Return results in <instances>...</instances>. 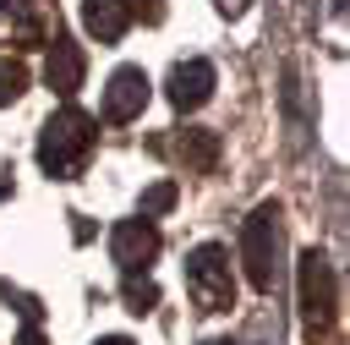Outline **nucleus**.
Here are the masks:
<instances>
[{
    "instance_id": "obj_5",
    "label": "nucleus",
    "mask_w": 350,
    "mask_h": 345,
    "mask_svg": "<svg viewBox=\"0 0 350 345\" xmlns=\"http://www.w3.org/2000/svg\"><path fill=\"white\" fill-rule=\"evenodd\" d=\"M109 257L126 268V274H148V263L159 257V225L153 219H120L109 230Z\"/></svg>"
},
{
    "instance_id": "obj_4",
    "label": "nucleus",
    "mask_w": 350,
    "mask_h": 345,
    "mask_svg": "<svg viewBox=\"0 0 350 345\" xmlns=\"http://www.w3.org/2000/svg\"><path fill=\"white\" fill-rule=\"evenodd\" d=\"M334 307H339V274H334V263L323 252H301V312H306V323L323 329L334 318Z\"/></svg>"
},
{
    "instance_id": "obj_15",
    "label": "nucleus",
    "mask_w": 350,
    "mask_h": 345,
    "mask_svg": "<svg viewBox=\"0 0 350 345\" xmlns=\"http://www.w3.org/2000/svg\"><path fill=\"white\" fill-rule=\"evenodd\" d=\"M126 11H131V16H142L148 27H153V22H164V0H126Z\"/></svg>"
},
{
    "instance_id": "obj_11",
    "label": "nucleus",
    "mask_w": 350,
    "mask_h": 345,
    "mask_svg": "<svg viewBox=\"0 0 350 345\" xmlns=\"http://www.w3.org/2000/svg\"><path fill=\"white\" fill-rule=\"evenodd\" d=\"M120 301H126V312L148 318V312L159 307V285H153L148 274H126V285H120Z\"/></svg>"
},
{
    "instance_id": "obj_16",
    "label": "nucleus",
    "mask_w": 350,
    "mask_h": 345,
    "mask_svg": "<svg viewBox=\"0 0 350 345\" xmlns=\"http://www.w3.org/2000/svg\"><path fill=\"white\" fill-rule=\"evenodd\" d=\"M213 5H219V11H224V16H241V11H246V5H252V0H213Z\"/></svg>"
},
{
    "instance_id": "obj_8",
    "label": "nucleus",
    "mask_w": 350,
    "mask_h": 345,
    "mask_svg": "<svg viewBox=\"0 0 350 345\" xmlns=\"http://www.w3.org/2000/svg\"><path fill=\"white\" fill-rule=\"evenodd\" d=\"M82 71H88V55L71 44V38H49V60H44V82L60 93V99H71L77 88H82Z\"/></svg>"
},
{
    "instance_id": "obj_6",
    "label": "nucleus",
    "mask_w": 350,
    "mask_h": 345,
    "mask_svg": "<svg viewBox=\"0 0 350 345\" xmlns=\"http://www.w3.org/2000/svg\"><path fill=\"white\" fill-rule=\"evenodd\" d=\"M164 93H170V104L175 110H202L208 99H213V66L208 60H175L170 66V82H164Z\"/></svg>"
},
{
    "instance_id": "obj_20",
    "label": "nucleus",
    "mask_w": 350,
    "mask_h": 345,
    "mask_svg": "<svg viewBox=\"0 0 350 345\" xmlns=\"http://www.w3.org/2000/svg\"><path fill=\"white\" fill-rule=\"evenodd\" d=\"M208 345H230V340H208Z\"/></svg>"
},
{
    "instance_id": "obj_14",
    "label": "nucleus",
    "mask_w": 350,
    "mask_h": 345,
    "mask_svg": "<svg viewBox=\"0 0 350 345\" xmlns=\"http://www.w3.org/2000/svg\"><path fill=\"white\" fill-rule=\"evenodd\" d=\"M0 296H5V301H11V307H16L22 318H27V323H38V318H44V307H38V296H27V290H16L11 279L0 285Z\"/></svg>"
},
{
    "instance_id": "obj_17",
    "label": "nucleus",
    "mask_w": 350,
    "mask_h": 345,
    "mask_svg": "<svg viewBox=\"0 0 350 345\" xmlns=\"http://www.w3.org/2000/svg\"><path fill=\"white\" fill-rule=\"evenodd\" d=\"M16 345H44V334H38V329H33V323H27V329H22V340H16Z\"/></svg>"
},
{
    "instance_id": "obj_19",
    "label": "nucleus",
    "mask_w": 350,
    "mask_h": 345,
    "mask_svg": "<svg viewBox=\"0 0 350 345\" xmlns=\"http://www.w3.org/2000/svg\"><path fill=\"white\" fill-rule=\"evenodd\" d=\"M5 192H11V181H0V197H5Z\"/></svg>"
},
{
    "instance_id": "obj_13",
    "label": "nucleus",
    "mask_w": 350,
    "mask_h": 345,
    "mask_svg": "<svg viewBox=\"0 0 350 345\" xmlns=\"http://www.w3.org/2000/svg\"><path fill=\"white\" fill-rule=\"evenodd\" d=\"M164 208H175V181H153V186L142 192V219H153V214H164Z\"/></svg>"
},
{
    "instance_id": "obj_9",
    "label": "nucleus",
    "mask_w": 350,
    "mask_h": 345,
    "mask_svg": "<svg viewBox=\"0 0 350 345\" xmlns=\"http://www.w3.org/2000/svg\"><path fill=\"white\" fill-rule=\"evenodd\" d=\"M82 27L98 44H115L131 27V11H126V0H82Z\"/></svg>"
},
{
    "instance_id": "obj_12",
    "label": "nucleus",
    "mask_w": 350,
    "mask_h": 345,
    "mask_svg": "<svg viewBox=\"0 0 350 345\" xmlns=\"http://www.w3.org/2000/svg\"><path fill=\"white\" fill-rule=\"evenodd\" d=\"M22 93H27V66L11 60V55H0V104H16Z\"/></svg>"
},
{
    "instance_id": "obj_7",
    "label": "nucleus",
    "mask_w": 350,
    "mask_h": 345,
    "mask_svg": "<svg viewBox=\"0 0 350 345\" xmlns=\"http://www.w3.org/2000/svg\"><path fill=\"white\" fill-rule=\"evenodd\" d=\"M148 104V71L142 66H120L104 82V120H137Z\"/></svg>"
},
{
    "instance_id": "obj_2",
    "label": "nucleus",
    "mask_w": 350,
    "mask_h": 345,
    "mask_svg": "<svg viewBox=\"0 0 350 345\" xmlns=\"http://www.w3.org/2000/svg\"><path fill=\"white\" fill-rule=\"evenodd\" d=\"M241 263H246L252 290H273L279 285V274H284V219H279V203H257L252 219L241 225Z\"/></svg>"
},
{
    "instance_id": "obj_1",
    "label": "nucleus",
    "mask_w": 350,
    "mask_h": 345,
    "mask_svg": "<svg viewBox=\"0 0 350 345\" xmlns=\"http://www.w3.org/2000/svg\"><path fill=\"white\" fill-rule=\"evenodd\" d=\"M88 153H93V115H82L77 104L55 110L44 120V131H38V164H44V175L49 181H77L82 164H88Z\"/></svg>"
},
{
    "instance_id": "obj_10",
    "label": "nucleus",
    "mask_w": 350,
    "mask_h": 345,
    "mask_svg": "<svg viewBox=\"0 0 350 345\" xmlns=\"http://www.w3.org/2000/svg\"><path fill=\"white\" fill-rule=\"evenodd\" d=\"M159 148H175V159L186 170H213V159H219V137L213 131H180L175 142H159Z\"/></svg>"
},
{
    "instance_id": "obj_18",
    "label": "nucleus",
    "mask_w": 350,
    "mask_h": 345,
    "mask_svg": "<svg viewBox=\"0 0 350 345\" xmlns=\"http://www.w3.org/2000/svg\"><path fill=\"white\" fill-rule=\"evenodd\" d=\"M98 345H131V340H126V334H109V340H98Z\"/></svg>"
},
{
    "instance_id": "obj_3",
    "label": "nucleus",
    "mask_w": 350,
    "mask_h": 345,
    "mask_svg": "<svg viewBox=\"0 0 350 345\" xmlns=\"http://www.w3.org/2000/svg\"><path fill=\"white\" fill-rule=\"evenodd\" d=\"M186 290L197 301V312H230L235 307V274H230V252L202 241L186 257Z\"/></svg>"
}]
</instances>
